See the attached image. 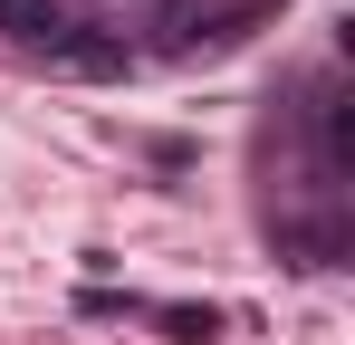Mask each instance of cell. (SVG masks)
Returning <instances> with one entry per match:
<instances>
[{"mask_svg": "<svg viewBox=\"0 0 355 345\" xmlns=\"http://www.w3.org/2000/svg\"><path fill=\"white\" fill-rule=\"evenodd\" d=\"M0 29H10L19 48H49V57H58L67 39H77V19H67L58 0H0Z\"/></svg>", "mask_w": 355, "mask_h": 345, "instance_id": "6da1fadb", "label": "cell"}, {"mask_svg": "<svg viewBox=\"0 0 355 345\" xmlns=\"http://www.w3.org/2000/svg\"><path fill=\"white\" fill-rule=\"evenodd\" d=\"M154 326H164L173 345H211L221 326H231V317H221V307H154Z\"/></svg>", "mask_w": 355, "mask_h": 345, "instance_id": "7a4b0ae2", "label": "cell"}]
</instances>
